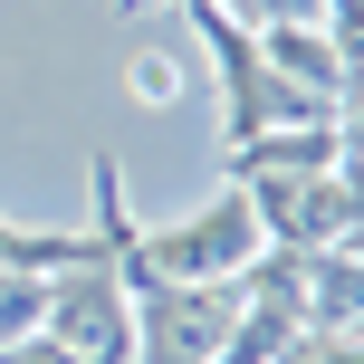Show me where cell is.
<instances>
[{"instance_id":"obj_1","label":"cell","mask_w":364,"mask_h":364,"mask_svg":"<svg viewBox=\"0 0 364 364\" xmlns=\"http://www.w3.org/2000/svg\"><path fill=\"white\" fill-rule=\"evenodd\" d=\"M154 259H164L173 278H192V269H201V278L250 269V259H259V201H250V192H230L211 220H192V230H182V240H164Z\"/></svg>"}]
</instances>
